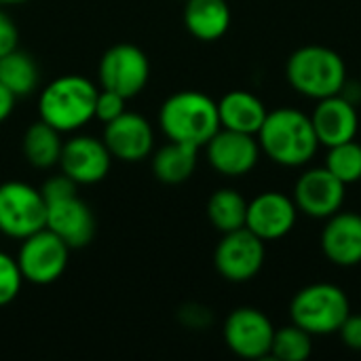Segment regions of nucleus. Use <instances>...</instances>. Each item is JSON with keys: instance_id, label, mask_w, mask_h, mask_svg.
Wrapping results in <instances>:
<instances>
[{"instance_id": "obj_25", "label": "nucleus", "mask_w": 361, "mask_h": 361, "mask_svg": "<svg viewBox=\"0 0 361 361\" xmlns=\"http://www.w3.org/2000/svg\"><path fill=\"white\" fill-rule=\"evenodd\" d=\"M313 353V334L296 324L275 330L271 343V355L281 361H305Z\"/></svg>"}, {"instance_id": "obj_6", "label": "nucleus", "mask_w": 361, "mask_h": 361, "mask_svg": "<svg viewBox=\"0 0 361 361\" xmlns=\"http://www.w3.org/2000/svg\"><path fill=\"white\" fill-rule=\"evenodd\" d=\"M47 226V201L25 182L0 184V233L25 239Z\"/></svg>"}, {"instance_id": "obj_20", "label": "nucleus", "mask_w": 361, "mask_h": 361, "mask_svg": "<svg viewBox=\"0 0 361 361\" xmlns=\"http://www.w3.org/2000/svg\"><path fill=\"white\" fill-rule=\"evenodd\" d=\"M184 25L195 38L203 42L222 38L231 27L228 2L226 0H186Z\"/></svg>"}, {"instance_id": "obj_31", "label": "nucleus", "mask_w": 361, "mask_h": 361, "mask_svg": "<svg viewBox=\"0 0 361 361\" xmlns=\"http://www.w3.org/2000/svg\"><path fill=\"white\" fill-rule=\"evenodd\" d=\"M15 95L0 82V123L2 121H6L8 116H11V112H13V108H15Z\"/></svg>"}, {"instance_id": "obj_17", "label": "nucleus", "mask_w": 361, "mask_h": 361, "mask_svg": "<svg viewBox=\"0 0 361 361\" xmlns=\"http://www.w3.org/2000/svg\"><path fill=\"white\" fill-rule=\"evenodd\" d=\"M311 123L319 146H336L349 140H355L360 116L355 104H351L341 93L317 99V106L311 114Z\"/></svg>"}, {"instance_id": "obj_18", "label": "nucleus", "mask_w": 361, "mask_h": 361, "mask_svg": "<svg viewBox=\"0 0 361 361\" xmlns=\"http://www.w3.org/2000/svg\"><path fill=\"white\" fill-rule=\"evenodd\" d=\"M322 252L336 267L361 264V216L336 212L322 231Z\"/></svg>"}, {"instance_id": "obj_16", "label": "nucleus", "mask_w": 361, "mask_h": 361, "mask_svg": "<svg viewBox=\"0 0 361 361\" xmlns=\"http://www.w3.org/2000/svg\"><path fill=\"white\" fill-rule=\"evenodd\" d=\"M104 144L108 146L112 157L125 163H135L152 152L154 133L150 123L142 114L123 112L114 121L106 123Z\"/></svg>"}, {"instance_id": "obj_5", "label": "nucleus", "mask_w": 361, "mask_h": 361, "mask_svg": "<svg viewBox=\"0 0 361 361\" xmlns=\"http://www.w3.org/2000/svg\"><path fill=\"white\" fill-rule=\"evenodd\" d=\"M351 313L349 296L334 283H311L296 292L290 302L292 324L313 336L336 334Z\"/></svg>"}, {"instance_id": "obj_23", "label": "nucleus", "mask_w": 361, "mask_h": 361, "mask_svg": "<svg viewBox=\"0 0 361 361\" xmlns=\"http://www.w3.org/2000/svg\"><path fill=\"white\" fill-rule=\"evenodd\" d=\"M0 82L15 95L25 97L38 85V66L25 51L13 49L0 57Z\"/></svg>"}, {"instance_id": "obj_14", "label": "nucleus", "mask_w": 361, "mask_h": 361, "mask_svg": "<svg viewBox=\"0 0 361 361\" xmlns=\"http://www.w3.org/2000/svg\"><path fill=\"white\" fill-rule=\"evenodd\" d=\"M112 154L104 140L93 135H76L61 148L59 165L61 173L72 178L76 184H97L110 171Z\"/></svg>"}, {"instance_id": "obj_9", "label": "nucleus", "mask_w": 361, "mask_h": 361, "mask_svg": "<svg viewBox=\"0 0 361 361\" xmlns=\"http://www.w3.org/2000/svg\"><path fill=\"white\" fill-rule=\"evenodd\" d=\"M150 78V63L142 49L135 44H114L99 61L102 89L114 91L125 99L137 95Z\"/></svg>"}, {"instance_id": "obj_3", "label": "nucleus", "mask_w": 361, "mask_h": 361, "mask_svg": "<svg viewBox=\"0 0 361 361\" xmlns=\"http://www.w3.org/2000/svg\"><path fill=\"white\" fill-rule=\"evenodd\" d=\"M97 87L78 74H66L44 87L38 99V112L44 123L61 133H70L95 118Z\"/></svg>"}, {"instance_id": "obj_28", "label": "nucleus", "mask_w": 361, "mask_h": 361, "mask_svg": "<svg viewBox=\"0 0 361 361\" xmlns=\"http://www.w3.org/2000/svg\"><path fill=\"white\" fill-rule=\"evenodd\" d=\"M125 97L114 93V91H108V89H102L97 91V99H95V118H99L102 123H110L114 121L116 116H121L125 112Z\"/></svg>"}, {"instance_id": "obj_22", "label": "nucleus", "mask_w": 361, "mask_h": 361, "mask_svg": "<svg viewBox=\"0 0 361 361\" xmlns=\"http://www.w3.org/2000/svg\"><path fill=\"white\" fill-rule=\"evenodd\" d=\"M61 131L44 123L42 118L32 123L23 135V154L30 165L38 169H49L59 163L61 157Z\"/></svg>"}, {"instance_id": "obj_8", "label": "nucleus", "mask_w": 361, "mask_h": 361, "mask_svg": "<svg viewBox=\"0 0 361 361\" xmlns=\"http://www.w3.org/2000/svg\"><path fill=\"white\" fill-rule=\"evenodd\" d=\"M267 258L264 241L256 237L250 228H237L224 233L222 241L216 247L214 264L216 271L233 283H243L254 279Z\"/></svg>"}, {"instance_id": "obj_24", "label": "nucleus", "mask_w": 361, "mask_h": 361, "mask_svg": "<svg viewBox=\"0 0 361 361\" xmlns=\"http://www.w3.org/2000/svg\"><path fill=\"white\" fill-rule=\"evenodd\" d=\"M207 218L222 235L243 228L247 218V201L235 188H220L207 201Z\"/></svg>"}, {"instance_id": "obj_30", "label": "nucleus", "mask_w": 361, "mask_h": 361, "mask_svg": "<svg viewBox=\"0 0 361 361\" xmlns=\"http://www.w3.org/2000/svg\"><path fill=\"white\" fill-rule=\"evenodd\" d=\"M17 40H19L17 25L4 11H0V57L17 49Z\"/></svg>"}, {"instance_id": "obj_21", "label": "nucleus", "mask_w": 361, "mask_h": 361, "mask_svg": "<svg viewBox=\"0 0 361 361\" xmlns=\"http://www.w3.org/2000/svg\"><path fill=\"white\" fill-rule=\"evenodd\" d=\"M197 146L171 142L152 157V171L163 184H182L197 169Z\"/></svg>"}, {"instance_id": "obj_13", "label": "nucleus", "mask_w": 361, "mask_h": 361, "mask_svg": "<svg viewBox=\"0 0 361 361\" xmlns=\"http://www.w3.org/2000/svg\"><path fill=\"white\" fill-rule=\"evenodd\" d=\"M298 207L292 197L269 190L252 201H247V218L245 228H250L256 237L267 241L283 239L296 226Z\"/></svg>"}, {"instance_id": "obj_11", "label": "nucleus", "mask_w": 361, "mask_h": 361, "mask_svg": "<svg viewBox=\"0 0 361 361\" xmlns=\"http://www.w3.org/2000/svg\"><path fill=\"white\" fill-rule=\"evenodd\" d=\"M345 188L343 184L326 165L313 167L305 171L294 184V203L298 212L309 218L328 220L336 212H341L345 203Z\"/></svg>"}, {"instance_id": "obj_4", "label": "nucleus", "mask_w": 361, "mask_h": 361, "mask_svg": "<svg viewBox=\"0 0 361 361\" xmlns=\"http://www.w3.org/2000/svg\"><path fill=\"white\" fill-rule=\"evenodd\" d=\"M286 76L300 95L324 99L343 91L347 82V66L334 49L324 44H307L290 55Z\"/></svg>"}, {"instance_id": "obj_32", "label": "nucleus", "mask_w": 361, "mask_h": 361, "mask_svg": "<svg viewBox=\"0 0 361 361\" xmlns=\"http://www.w3.org/2000/svg\"><path fill=\"white\" fill-rule=\"evenodd\" d=\"M21 2H27V0H0V6H6V4H21Z\"/></svg>"}, {"instance_id": "obj_29", "label": "nucleus", "mask_w": 361, "mask_h": 361, "mask_svg": "<svg viewBox=\"0 0 361 361\" xmlns=\"http://www.w3.org/2000/svg\"><path fill=\"white\" fill-rule=\"evenodd\" d=\"M336 334H341V341L345 343V347L353 351H361V315L349 313V317L343 322Z\"/></svg>"}, {"instance_id": "obj_1", "label": "nucleus", "mask_w": 361, "mask_h": 361, "mask_svg": "<svg viewBox=\"0 0 361 361\" xmlns=\"http://www.w3.org/2000/svg\"><path fill=\"white\" fill-rule=\"evenodd\" d=\"M256 137L260 150L281 167H302L319 148L311 116L288 106L269 112Z\"/></svg>"}, {"instance_id": "obj_19", "label": "nucleus", "mask_w": 361, "mask_h": 361, "mask_svg": "<svg viewBox=\"0 0 361 361\" xmlns=\"http://www.w3.org/2000/svg\"><path fill=\"white\" fill-rule=\"evenodd\" d=\"M269 110L264 102L250 93V91H228L220 102H218V116H220V127L241 131V133H252L256 135L267 118Z\"/></svg>"}, {"instance_id": "obj_15", "label": "nucleus", "mask_w": 361, "mask_h": 361, "mask_svg": "<svg viewBox=\"0 0 361 361\" xmlns=\"http://www.w3.org/2000/svg\"><path fill=\"white\" fill-rule=\"evenodd\" d=\"M47 228L53 231L70 250L91 243L95 235V218L78 195L47 201Z\"/></svg>"}, {"instance_id": "obj_10", "label": "nucleus", "mask_w": 361, "mask_h": 361, "mask_svg": "<svg viewBox=\"0 0 361 361\" xmlns=\"http://www.w3.org/2000/svg\"><path fill=\"white\" fill-rule=\"evenodd\" d=\"M273 334L275 328L271 319L254 307H239L224 322V343L243 360L269 357Z\"/></svg>"}, {"instance_id": "obj_27", "label": "nucleus", "mask_w": 361, "mask_h": 361, "mask_svg": "<svg viewBox=\"0 0 361 361\" xmlns=\"http://www.w3.org/2000/svg\"><path fill=\"white\" fill-rule=\"evenodd\" d=\"M23 277L17 267V260L0 252V307L13 302L21 290Z\"/></svg>"}, {"instance_id": "obj_26", "label": "nucleus", "mask_w": 361, "mask_h": 361, "mask_svg": "<svg viewBox=\"0 0 361 361\" xmlns=\"http://www.w3.org/2000/svg\"><path fill=\"white\" fill-rule=\"evenodd\" d=\"M326 167L343 182L355 184L361 180V144L355 140L336 144L328 148Z\"/></svg>"}, {"instance_id": "obj_12", "label": "nucleus", "mask_w": 361, "mask_h": 361, "mask_svg": "<svg viewBox=\"0 0 361 361\" xmlns=\"http://www.w3.org/2000/svg\"><path fill=\"white\" fill-rule=\"evenodd\" d=\"M205 150L209 165L228 178L250 173L260 159V144L256 135L224 127L214 133V137L205 144Z\"/></svg>"}, {"instance_id": "obj_2", "label": "nucleus", "mask_w": 361, "mask_h": 361, "mask_svg": "<svg viewBox=\"0 0 361 361\" xmlns=\"http://www.w3.org/2000/svg\"><path fill=\"white\" fill-rule=\"evenodd\" d=\"M159 125L171 142L201 148L220 129L218 102L201 91H178L161 106Z\"/></svg>"}, {"instance_id": "obj_7", "label": "nucleus", "mask_w": 361, "mask_h": 361, "mask_svg": "<svg viewBox=\"0 0 361 361\" xmlns=\"http://www.w3.org/2000/svg\"><path fill=\"white\" fill-rule=\"evenodd\" d=\"M21 241L23 243L15 260L23 281L49 286L63 275V271L68 269L70 247L53 231L44 226Z\"/></svg>"}]
</instances>
